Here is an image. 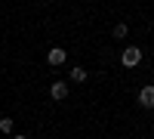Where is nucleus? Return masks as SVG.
I'll return each instance as SVG.
<instances>
[{
    "label": "nucleus",
    "instance_id": "f03ea898",
    "mask_svg": "<svg viewBox=\"0 0 154 139\" xmlns=\"http://www.w3.org/2000/svg\"><path fill=\"white\" fill-rule=\"evenodd\" d=\"M139 105L154 108V87H142V90H139Z\"/></svg>",
    "mask_w": 154,
    "mask_h": 139
},
{
    "label": "nucleus",
    "instance_id": "0eeeda50",
    "mask_svg": "<svg viewBox=\"0 0 154 139\" xmlns=\"http://www.w3.org/2000/svg\"><path fill=\"white\" fill-rule=\"evenodd\" d=\"M0 130H3V133H12V118H0Z\"/></svg>",
    "mask_w": 154,
    "mask_h": 139
},
{
    "label": "nucleus",
    "instance_id": "6e6552de",
    "mask_svg": "<svg viewBox=\"0 0 154 139\" xmlns=\"http://www.w3.org/2000/svg\"><path fill=\"white\" fill-rule=\"evenodd\" d=\"M16 139H28V136H16Z\"/></svg>",
    "mask_w": 154,
    "mask_h": 139
},
{
    "label": "nucleus",
    "instance_id": "423d86ee",
    "mask_svg": "<svg viewBox=\"0 0 154 139\" xmlns=\"http://www.w3.org/2000/svg\"><path fill=\"white\" fill-rule=\"evenodd\" d=\"M71 81L83 84V81H86V68H71Z\"/></svg>",
    "mask_w": 154,
    "mask_h": 139
},
{
    "label": "nucleus",
    "instance_id": "f257e3e1",
    "mask_svg": "<svg viewBox=\"0 0 154 139\" xmlns=\"http://www.w3.org/2000/svg\"><path fill=\"white\" fill-rule=\"evenodd\" d=\"M120 62H123L126 68H136L139 62H142V49H139V46H126L123 56H120Z\"/></svg>",
    "mask_w": 154,
    "mask_h": 139
},
{
    "label": "nucleus",
    "instance_id": "39448f33",
    "mask_svg": "<svg viewBox=\"0 0 154 139\" xmlns=\"http://www.w3.org/2000/svg\"><path fill=\"white\" fill-rule=\"evenodd\" d=\"M111 34H114V40H123V37L130 34V25H126V22H117V25L111 28Z\"/></svg>",
    "mask_w": 154,
    "mask_h": 139
},
{
    "label": "nucleus",
    "instance_id": "20e7f679",
    "mask_svg": "<svg viewBox=\"0 0 154 139\" xmlns=\"http://www.w3.org/2000/svg\"><path fill=\"white\" fill-rule=\"evenodd\" d=\"M49 96H53L56 102H62V99H68V84H62V81H56L53 87H49Z\"/></svg>",
    "mask_w": 154,
    "mask_h": 139
},
{
    "label": "nucleus",
    "instance_id": "7ed1b4c3",
    "mask_svg": "<svg viewBox=\"0 0 154 139\" xmlns=\"http://www.w3.org/2000/svg\"><path fill=\"white\" fill-rule=\"evenodd\" d=\"M65 59H68V53H65L62 46H53V49L46 53V62H49V65H62Z\"/></svg>",
    "mask_w": 154,
    "mask_h": 139
}]
</instances>
